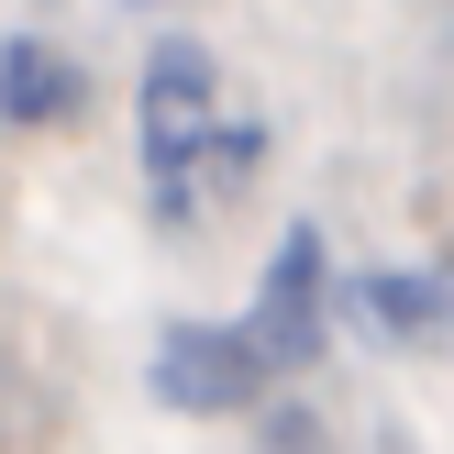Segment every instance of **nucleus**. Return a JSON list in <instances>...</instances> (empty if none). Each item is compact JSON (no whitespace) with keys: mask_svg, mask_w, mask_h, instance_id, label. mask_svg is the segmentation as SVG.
Returning <instances> with one entry per match:
<instances>
[{"mask_svg":"<svg viewBox=\"0 0 454 454\" xmlns=\"http://www.w3.org/2000/svg\"><path fill=\"white\" fill-rule=\"evenodd\" d=\"M78 100H89V89H78V56H67V44H44V34L0 44V122L44 133V122H67Z\"/></svg>","mask_w":454,"mask_h":454,"instance_id":"4","label":"nucleus"},{"mask_svg":"<svg viewBox=\"0 0 454 454\" xmlns=\"http://www.w3.org/2000/svg\"><path fill=\"white\" fill-rule=\"evenodd\" d=\"M244 333L266 344V366H278V377H300L310 355L333 344V310H322V233H310V222H288V233H278V255H266V288H255V310H244Z\"/></svg>","mask_w":454,"mask_h":454,"instance_id":"3","label":"nucleus"},{"mask_svg":"<svg viewBox=\"0 0 454 454\" xmlns=\"http://www.w3.org/2000/svg\"><path fill=\"white\" fill-rule=\"evenodd\" d=\"M155 399L167 411H200V421H222V411H255V388L278 366H266V344L244 322H167L155 333Z\"/></svg>","mask_w":454,"mask_h":454,"instance_id":"2","label":"nucleus"},{"mask_svg":"<svg viewBox=\"0 0 454 454\" xmlns=\"http://www.w3.org/2000/svg\"><path fill=\"white\" fill-rule=\"evenodd\" d=\"M355 310L399 344H454V278L421 266V278H355Z\"/></svg>","mask_w":454,"mask_h":454,"instance_id":"5","label":"nucleus"},{"mask_svg":"<svg viewBox=\"0 0 454 454\" xmlns=\"http://www.w3.org/2000/svg\"><path fill=\"white\" fill-rule=\"evenodd\" d=\"M222 78L200 44H155L145 67V200L155 222H200L222 189H244V177L266 167V133L255 122H222Z\"/></svg>","mask_w":454,"mask_h":454,"instance_id":"1","label":"nucleus"}]
</instances>
